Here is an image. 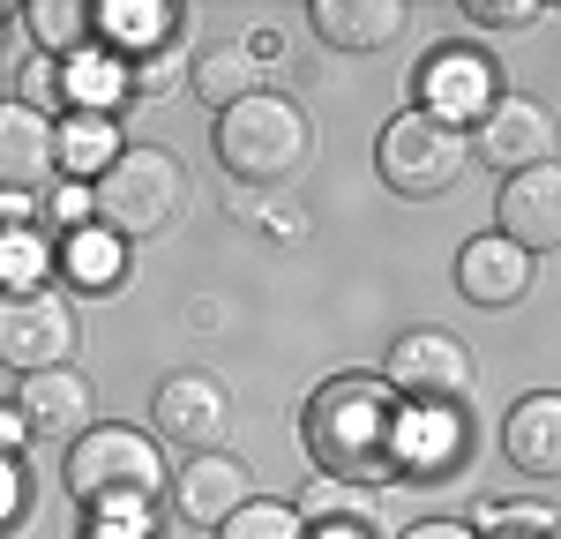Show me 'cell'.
<instances>
[{
  "label": "cell",
  "instance_id": "5",
  "mask_svg": "<svg viewBox=\"0 0 561 539\" xmlns=\"http://www.w3.org/2000/svg\"><path fill=\"white\" fill-rule=\"evenodd\" d=\"M472 165V142L465 128H449V121H434V113H397L382 121L375 135V173H382L389 195H404V203H434V195H449L457 180Z\"/></svg>",
  "mask_w": 561,
  "mask_h": 539
},
{
  "label": "cell",
  "instance_id": "27",
  "mask_svg": "<svg viewBox=\"0 0 561 539\" xmlns=\"http://www.w3.org/2000/svg\"><path fill=\"white\" fill-rule=\"evenodd\" d=\"M210 539H307V525H300L293 502H270V494H262V502H248V509H232Z\"/></svg>",
  "mask_w": 561,
  "mask_h": 539
},
{
  "label": "cell",
  "instance_id": "6",
  "mask_svg": "<svg viewBox=\"0 0 561 539\" xmlns=\"http://www.w3.org/2000/svg\"><path fill=\"white\" fill-rule=\"evenodd\" d=\"M76 308L45 285V293H0V367L8 375H45V367H76Z\"/></svg>",
  "mask_w": 561,
  "mask_h": 539
},
{
  "label": "cell",
  "instance_id": "34",
  "mask_svg": "<svg viewBox=\"0 0 561 539\" xmlns=\"http://www.w3.org/2000/svg\"><path fill=\"white\" fill-rule=\"evenodd\" d=\"M0 23H8V8H0Z\"/></svg>",
  "mask_w": 561,
  "mask_h": 539
},
{
  "label": "cell",
  "instance_id": "28",
  "mask_svg": "<svg viewBox=\"0 0 561 539\" xmlns=\"http://www.w3.org/2000/svg\"><path fill=\"white\" fill-rule=\"evenodd\" d=\"M465 15L486 31H531V23H547V0H472Z\"/></svg>",
  "mask_w": 561,
  "mask_h": 539
},
{
  "label": "cell",
  "instance_id": "18",
  "mask_svg": "<svg viewBox=\"0 0 561 539\" xmlns=\"http://www.w3.org/2000/svg\"><path fill=\"white\" fill-rule=\"evenodd\" d=\"M502 457L517 465L524 480H554L561 472V398L554 390H531L510 404L502 420Z\"/></svg>",
  "mask_w": 561,
  "mask_h": 539
},
{
  "label": "cell",
  "instance_id": "15",
  "mask_svg": "<svg viewBox=\"0 0 561 539\" xmlns=\"http://www.w3.org/2000/svg\"><path fill=\"white\" fill-rule=\"evenodd\" d=\"M53 180V121L31 98H0V195H38Z\"/></svg>",
  "mask_w": 561,
  "mask_h": 539
},
{
  "label": "cell",
  "instance_id": "25",
  "mask_svg": "<svg viewBox=\"0 0 561 539\" xmlns=\"http://www.w3.org/2000/svg\"><path fill=\"white\" fill-rule=\"evenodd\" d=\"M45 277H53V240L31 225L0 232V293H45Z\"/></svg>",
  "mask_w": 561,
  "mask_h": 539
},
{
  "label": "cell",
  "instance_id": "7",
  "mask_svg": "<svg viewBox=\"0 0 561 539\" xmlns=\"http://www.w3.org/2000/svg\"><path fill=\"white\" fill-rule=\"evenodd\" d=\"M382 390L397 404H465V390H472V353L449 330H404L382 359Z\"/></svg>",
  "mask_w": 561,
  "mask_h": 539
},
{
  "label": "cell",
  "instance_id": "22",
  "mask_svg": "<svg viewBox=\"0 0 561 539\" xmlns=\"http://www.w3.org/2000/svg\"><path fill=\"white\" fill-rule=\"evenodd\" d=\"M53 98H68V113H113L128 98V68L113 53H76V60H60Z\"/></svg>",
  "mask_w": 561,
  "mask_h": 539
},
{
  "label": "cell",
  "instance_id": "24",
  "mask_svg": "<svg viewBox=\"0 0 561 539\" xmlns=\"http://www.w3.org/2000/svg\"><path fill=\"white\" fill-rule=\"evenodd\" d=\"M23 31H31V45L60 68V60L90 53V8L83 0H31V8H23Z\"/></svg>",
  "mask_w": 561,
  "mask_h": 539
},
{
  "label": "cell",
  "instance_id": "16",
  "mask_svg": "<svg viewBox=\"0 0 561 539\" xmlns=\"http://www.w3.org/2000/svg\"><path fill=\"white\" fill-rule=\"evenodd\" d=\"M531 255L524 248H510L502 232H479V240H465L457 248V293L472 300V308H517L524 293H531Z\"/></svg>",
  "mask_w": 561,
  "mask_h": 539
},
{
  "label": "cell",
  "instance_id": "13",
  "mask_svg": "<svg viewBox=\"0 0 561 539\" xmlns=\"http://www.w3.org/2000/svg\"><path fill=\"white\" fill-rule=\"evenodd\" d=\"M173 509L195 525V532H217L232 509H248L255 502V472L240 465V457H225V449H203V457H187L173 472Z\"/></svg>",
  "mask_w": 561,
  "mask_h": 539
},
{
  "label": "cell",
  "instance_id": "31",
  "mask_svg": "<svg viewBox=\"0 0 561 539\" xmlns=\"http://www.w3.org/2000/svg\"><path fill=\"white\" fill-rule=\"evenodd\" d=\"M397 539H479V532L465 525V517H420L412 532H397Z\"/></svg>",
  "mask_w": 561,
  "mask_h": 539
},
{
  "label": "cell",
  "instance_id": "23",
  "mask_svg": "<svg viewBox=\"0 0 561 539\" xmlns=\"http://www.w3.org/2000/svg\"><path fill=\"white\" fill-rule=\"evenodd\" d=\"M53 270H68V285H83V293H113L121 270H128V248L105 240L98 225H83V232H68V240L53 248Z\"/></svg>",
  "mask_w": 561,
  "mask_h": 539
},
{
  "label": "cell",
  "instance_id": "12",
  "mask_svg": "<svg viewBox=\"0 0 561 539\" xmlns=\"http://www.w3.org/2000/svg\"><path fill=\"white\" fill-rule=\"evenodd\" d=\"M494 98H502L494 68H486L479 53H465V45H442V53H427V60H420V113H434V121L472 128Z\"/></svg>",
  "mask_w": 561,
  "mask_h": 539
},
{
  "label": "cell",
  "instance_id": "19",
  "mask_svg": "<svg viewBox=\"0 0 561 539\" xmlns=\"http://www.w3.org/2000/svg\"><path fill=\"white\" fill-rule=\"evenodd\" d=\"M307 23L322 31V45H345V53H382L404 38L412 8L404 0H314Z\"/></svg>",
  "mask_w": 561,
  "mask_h": 539
},
{
  "label": "cell",
  "instance_id": "3",
  "mask_svg": "<svg viewBox=\"0 0 561 539\" xmlns=\"http://www.w3.org/2000/svg\"><path fill=\"white\" fill-rule=\"evenodd\" d=\"M187 210V165H180L165 142H128L105 173L90 180V225L105 240H158L165 225Z\"/></svg>",
  "mask_w": 561,
  "mask_h": 539
},
{
  "label": "cell",
  "instance_id": "29",
  "mask_svg": "<svg viewBox=\"0 0 561 539\" xmlns=\"http://www.w3.org/2000/svg\"><path fill=\"white\" fill-rule=\"evenodd\" d=\"M23 509H31V465H23L15 449H0V532H8Z\"/></svg>",
  "mask_w": 561,
  "mask_h": 539
},
{
  "label": "cell",
  "instance_id": "4",
  "mask_svg": "<svg viewBox=\"0 0 561 539\" xmlns=\"http://www.w3.org/2000/svg\"><path fill=\"white\" fill-rule=\"evenodd\" d=\"M210 150L232 180H285V173H300V158H307V113L293 98H277V90H255V98L217 113Z\"/></svg>",
  "mask_w": 561,
  "mask_h": 539
},
{
  "label": "cell",
  "instance_id": "11",
  "mask_svg": "<svg viewBox=\"0 0 561 539\" xmlns=\"http://www.w3.org/2000/svg\"><path fill=\"white\" fill-rule=\"evenodd\" d=\"M90 404H98V390H90L83 367H45V375H23V390L8 398V412L23 420L31 443H76V435L98 427Z\"/></svg>",
  "mask_w": 561,
  "mask_h": 539
},
{
  "label": "cell",
  "instance_id": "1",
  "mask_svg": "<svg viewBox=\"0 0 561 539\" xmlns=\"http://www.w3.org/2000/svg\"><path fill=\"white\" fill-rule=\"evenodd\" d=\"M307 457L322 480L345 488H375L389 480V443H397V398L382 390V375H337L307 398Z\"/></svg>",
  "mask_w": 561,
  "mask_h": 539
},
{
  "label": "cell",
  "instance_id": "17",
  "mask_svg": "<svg viewBox=\"0 0 561 539\" xmlns=\"http://www.w3.org/2000/svg\"><path fill=\"white\" fill-rule=\"evenodd\" d=\"M173 31H180L173 0H98L90 8V38L105 45L121 68L150 60V53H173Z\"/></svg>",
  "mask_w": 561,
  "mask_h": 539
},
{
  "label": "cell",
  "instance_id": "2",
  "mask_svg": "<svg viewBox=\"0 0 561 539\" xmlns=\"http://www.w3.org/2000/svg\"><path fill=\"white\" fill-rule=\"evenodd\" d=\"M60 480H68V494L98 525H135V532H150V509L173 488L165 449L150 443L142 427H90V435H76Z\"/></svg>",
  "mask_w": 561,
  "mask_h": 539
},
{
  "label": "cell",
  "instance_id": "26",
  "mask_svg": "<svg viewBox=\"0 0 561 539\" xmlns=\"http://www.w3.org/2000/svg\"><path fill=\"white\" fill-rule=\"evenodd\" d=\"M300 525H367V488H345V480H307L300 488Z\"/></svg>",
  "mask_w": 561,
  "mask_h": 539
},
{
  "label": "cell",
  "instance_id": "9",
  "mask_svg": "<svg viewBox=\"0 0 561 539\" xmlns=\"http://www.w3.org/2000/svg\"><path fill=\"white\" fill-rule=\"evenodd\" d=\"M150 427H158V443L187 449V457H203V449H225L232 435V398H225V382L217 375H165V390L150 404Z\"/></svg>",
  "mask_w": 561,
  "mask_h": 539
},
{
  "label": "cell",
  "instance_id": "33",
  "mask_svg": "<svg viewBox=\"0 0 561 539\" xmlns=\"http://www.w3.org/2000/svg\"><path fill=\"white\" fill-rule=\"evenodd\" d=\"M307 539H367V525H314Z\"/></svg>",
  "mask_w": 561,
  "mask_h": 539
},
{
  "label": "cell",
  "instance_id": "8",
  "mask_svg": "<svg viewBox=\"0 0 561 539\" xmlns=\"http://www.w3.org/2000/svg\"><path fill=\"white\" fill-rule=\"evenodd\" d=\"M479 165H494V173H531V165H554V113L539 105V98H517V90H502L486 113H479L472 128H465Z\"/></svg>",
  "mask_w": 561,
  "mask_h": 539
},
{
  "label": "cell",
  "instance_id": "20",
  "mask_svg": "<svg viewBox=\"0 0 561 539\" xmlns=\"http://www.w3.org/2000/svg\"><path fill=\"white\" fill-rule=\"evenodd\" d=\"M187 90L203 98V105H240V98H255L262 90V53L248 38H225V45H203L195 60H187Z\"/></svg>",
  "mask_w": 561,
  "mask_h": 539
},
{
  "label": "cell",
  "instance_id": "21",
  "mask_svg": "<svg viewBox=\"0 0 561 539\" xmlns=\"http://www.w3.org/2000/svg\"><path fill=\"white\" fill-rule=\"evenodd\" d=\"M121 150L128 142L113 128V113H68V121H53V165H60V180H76V187H90Z\"/></svg>",
  "mask_w": 561,
  "mask_h": 539
},
{
  "label": "cell",
  "instance_id": "10",
  "mask_svg": "<svg viewBox=\"0 0 561 539\" xmlns=\"http://www.w3.org/2000/svg\"><path fill=\"white\" fill-rule=\"evenodd\" d=\"M465 465V404H397L389 480H442Z\"/></svg>",
  "mask_w": 561,
  "mask_h": 539
},
{
  "label": "cell",
  "instance_id": "32",
  "mask_svg": "<svg viewBox=\"0 0 561 539\" xmlns=\"http://www.w3.org/2000/svg\"><path fill=\"white\" fill-rule=\"evenodd\" d=\"M83 539H158V532H135V525H90Z\"/></svg>",
  "mask_w": 561,
  "mask_h": 539
},
{
  "label": "cell",
  "instance_id": "30",
  "mask_svg": "<svg viewBox=\"0 0 561 539\" xmlns=\"http://www.w3.org/2000/svg\"><path fill=\"white\" fill-rule=\"evenodd\" d=\"M53 225H60V232H83V225H90V187L60 180V195H53Z\"/></svg>",
  "mask_w": 561,
  "mask_h": 539
},
{
  "label": "cell",
  "instance_id": "14",
  "mask_svg": "<svg viewBox=\"0 0 561 539\" xmlns=\"http://www.w3.org/2000/svg\"><path fill=\"white\" fill-rule=\"evenodd\" d=\"M494 210H502V225H494V232H502L510 248H524L531 263H539V255H554V248H561V165L510 173Z\"/></svg>",
  "mask_w": 561,
  "mask_h": 539
}]
</instances>
